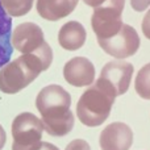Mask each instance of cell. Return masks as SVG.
<instances>
[{
  "instance_id": "6da1fadb",
  "label": "cell",
  "mask_w": 150,
  "mask_h": 150,
  "mask_svg": "<svg viewBox=\"0 0 150 150\" xmlns=\"http://www.w3.org/2000/svg\"><path fill=\"white\" fill-rule=\"evenodd\" d=\"M71 96L63 87L50 84L42 88L36 99V107L42 116V125L53 137H62L74 128V115L70 111Z\"/></svg>"
},
{
  "instance_id": "7a4b0ae2",
  "label": "cell",
  "mask_w": 150,
  "mask_h": 150,
  "mask_svg": "<svg viewBox=\"0 0 150 150\" xmlns=\"http://www.w3.org/2000/svg\"><path fill=\"white\" fill-rule=\"evenodd\" d=\"M53 62V50L45 44L38 52L23 54L0 69V91L4 93L20 92L28 87L42 71H46Z\"/></svg>"
},
{
  "instance_id": "3957f363",
  "label": "cell",
  "mask_w": 150,
  "mask_h": 150,
  "mask_svg": "<svg viewBox=\"0 0 150 150\" xmlns=\"http://www.w3.org/2000/svg\"><path fill=\"white\" fill-rule=\"evenodd\" d=\"M116 98L117 95L113 88L99 78L95 84L87 88L78 100V119L86 127H99L109 117Z\"/></svg>"
},
{
  "instance_id": "277c9868",
  "label": "cell",
  "mask_w": 150,
  "mask_h": 150,
  "mask_svg": "<svg viewBox=\"0 0 150 150\" xmlns=\"http://www.w3.org/2000/svg\"><path fill=\"white\" fill-rule=\"evenodd\" d=\"M125 0H107L100 7L93 8L91 26L98 40H107L116 36L121 30L122 11Z\"/></svg>"
},
{
  "instance_id": "5b68a950",
  "label": "cell",
  "mask_w": 150,
  "mask_h": 150,
  "mask_svg": "<svg viewBox=\"0 0 150 150\" xmlns=\"http://www.w3.org/2000/svg\"><path fill=\"white\" fill-rule=\"evenodd\" d=\"M42 121L30 112L17 115L12 122V150H37L44 133Z\"/></svg>"
},
{
  "instance_id": "8992f818",
  "label": "cell",
  "mask_w": 150,
  "mask_h": 150,
  "mask_svg": "<svg viewBox=\"0 0 150 150\" xmlns=\"http://www.w3.org/2000/svg\"><path fill=\"white\" fill-rule=\"evenodd\" d=\"M98 44L104 52L116 59L132 57L140 49V36L133 26L124 24L116 36L107 40H98Z\"/></svg>"
},
{
  "instance_id": "52a82bcc",
  "label": "cell",
  "mask_w": 150,
  "mask_h": 150,
  "mask_svg": "<svg viewBox=\"0 0 150 150\" xmlns=\"http://www.w3.org/2000/svg\"><path fill=\"white\" fill-rule=\"evenodd\" d=\"M46 44L44 32L34 23H23L12 32L13 49L18 50L23 54L36 53Z\"/></svg>"
},
{
  "instance_id": "ba28073f",
  "label": "cell",
  "mask_w": 150,
  "mask_h": 150,
  "mask_svg": "<svg viewBox=\"0 0 150 150\" xmlns=\"http://www.w3.org/2000/svg\"><path fill=\"white\" fill-rule=\"evenodd\" d=\"M134 67L129 62L122 61H112L104 65L100 73V79H103L105 83H108L115 90L117 96L124 95L130 86Z\"/></svg>"
},
{
  "instance_id": "9c48e42d",
  "label": "cell",
  "mask_w": 150,
  "mask_h": 150,
  "mask_svg": "<svg viewBox=\"0 0 150 150\" xmlns=\"http://www.w3.org/2000/svg\"><path fill=\"white\" fill-rule=\"evenodd\" d=\"M101 150H129L133 145V130L125 122L107 125L99 138Z\"/></svg>"
},
{
  "instance_id": "30bf717a",
  "label": "cell",
  "mask_w": 150,
  "mask_h": 150,
  "mask_svg": "<svg viewBox=\"0 0 150 150\" xmlns=\"http://www.w3.org/2000/svg\"><path fill=\"white\" fill-rule=\"evenodd\" d=\"M63 78L74 87H87L95 80V66L86 57H74L66 62Z\"/></svg>"
},
{
  "instance_id": "8fae6325",
  "label": "cell",
  "mask_w": 150,
  "mask_h": 150,
  "mask_svg": "<svg viewBox=\"0 0 150 150\" xmlns=\"http://www.w3.org/2000/svg\"><path fill=\"white\" fill-rule=\"evenodd\" d=\"M79 0H37L36 9L42 18L58 21L74 12Z\"/></svg>"
},
{
  "instance_id": "7c38bea8",
  "label": "cell",
  "mask_w": 150,
  "mask_h": 150,
  "mask_svg": "<svg viewBox=\"0 0 150 150\" xmlns=\"http://www.w3.org/2000/svg\"><path fill=\"white\" fill-rule=\"evenodd\" d=\"M87 32L79 21H67L58 32V42L65 50L75 52L84 45Z\"/></svg>"
},
{
  "instance_id": "4fadbf2b",
  "label": "cell",
  "mask_w": 150,
  "mask_h": 150,
  "mask_svg": "<svg viewBox=\"0 0 150 150\" xmlns=\"http://www.w3.org/2000/svg\"><path fill=\"white\" fill-rule=\"evenodd\" d=\"M12 53V18L0 3V69L9 62Z\"/></svg>"
},
{
  "instance_id": "5bb4252c",
  "label": "cell",
  "mask_w": 150,
  "mask_h": 150,
  "mask_svg": "<svg viewBox=\"0 0 150 150\" xmlns=\"http://www.w3.org/2000/svg\"><path fill=\"white\" fill-rule=\"evenodd\" d=\"M134 88L141 99L150 100V63L140 69L134 80Z\"/></svg>"
},
{
  "instance_id": "9a60e30c",
  "label": "cell",
  "mask_w": 150,
  "mask_h": 150,
  "mask_svg": "<svg viewBox=\"0 0 150 150\" xmlns=\"http://www.w3.org/2000/svg\"><path fill=\"white\" fill-rule=\"evenodd\" d=\"M34 0H0L3 8L11 17H21L29 13Z\"/></svg>"
},
{
  "instance_id": "2e32d148",
  "label": "cell",
  "mask_w": 150,
  "mask_h": 150,
  "mask_svg": "<svg viewBox=\"0 0 150 150\" xmlns=\"http://www.w3.org/2000/svg\"><path fill=\"white\" fill-rule=\"evenodd\" d=\"M65 150H91L90 145L84 140H74L66 146Z\"/></svg>"
},
{
  "instance_id": "e0dca14e",
  "label": "cell",
  "mask_w": 150,
  "mask_h": 150,
  "mask_svg": "<svg viewBox=\"0 0 150 150\" xmlns=\"http://www.w3.org/2000/svg\"><path fill=\"white\" fill-rule=\"evenodd\" d=\"M130 5L136 12H142L150 7V0H130Z\"/></svg>"
},
{
  "instance_id": "ac0fdd59",
  "label": "cell",
  "mask_w": 150,
  "mask_h": 150,
  "mask_svg": "<svg viewBox=\"0 0 150 150\" xmlns=\"http://www.w3.org/2000/svg\"><path fill=\"white\" fill-rule=\"evenodd\" d=\"M142 33L148 40H150V9L142 20Z\"/></svg>"
},
{
  "instance_id": "d6986e66",
  "label": "cell",
  "mask_w": 150,
  "mask_h": 150,
  "mask_svg": "<svg viewBox=\"0 0 150 150\" xmlns=\"http://www.w3.org/2000/svg\"><path fill=\"white\" fill-rule=\"evenodd\" d=\"M84 4H87L88 7H92V8H96V7H100L103 3H105L107 0H83Z\"/></svg>"
},
{
  "instance_id": "ffe728a7",
  "label": "cell",
  "mask_w": 150,
  "mask_h": 150,
  "mask_svg": "<svg viewBox=\"0 0 150 150\" xmlns=\"http://www.w3.org/2000/svg\"><path fill=\"white\" fill-rule=\"evenodd\" d=\"M37 150H59L55 145L53 144H49V142H41V145L38 146Z\"/></svg>"
},
{
  "instance_id": "44dd1931",
  "label": "cell",
  "mask_w": 150,
  "mask_h": 150,
  "mask_svg": "<svg viewBox=\"0 0 150 150\" xmlns=\"http://www.w3.org/2000/svg\"><path fill=\"white\" fill-rule=\"evenodd\" d=\"M5 141H7V134H5L4 128H3L1 125H0V150L4 148Z\"/></svg>"
}]
</instances>
